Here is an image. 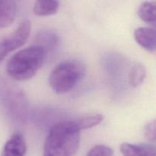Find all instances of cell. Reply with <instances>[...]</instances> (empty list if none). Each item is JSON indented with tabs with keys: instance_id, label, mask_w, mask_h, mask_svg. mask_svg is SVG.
Segmentation results:
<instances>
[{
	"instance_id": "12",
	"label": "cell",
	"mask_w": 156,
	"mask_h": 156,
	"mask_svg": "<svg viewBox=\"0 0 156 156\" xmlns=\"http://www.w3.org/2000/svg\"><path fill=\"white\" fill-rule=\"evenodd\" d=\"M156 2L154 1L143 2L138 9V15L142 21L148 24H155Z\"/></svg>"
},
{
	"instance_id": "4",
	"label": "cell",
	"mask_w": 156,
	"mask_h": 156,
	"mask_svg": "<svg viewBox=\"0 0 156 156\" xmlns=\"http://www.w3.org/2000/svg\"><path fill=\"white\" fill-rule=\"evenodd\" d=\"M31 30V23L23 20L12 33L0 37V63L14 50L22 47L28 39Z\"/></svg>"
},
{
	"instance_id": "16",
	"label": "cell",
	"mask_w": 156,
	"mask_h": 156,
	"mask_svg": "<svg viewBox=\"0 0 156 156\" xmlns=\"http://www.w3.org/2000/svg\"><path fill=\"white\" fill-rule=\"evenodd\" d=\"M155 128V120H152V121L148 122V123L144 126V129H143L145 137L146 138V140H148L150 142H152V143H154V142L155 141L156 139Z\"/></svg>"
},
{
	"instance_id": "8",
	"label": "cell",
	"mask_w": 156,
	"mask_h": 156,
	"mask_svg": "<svg viewBox=\"0 0 156 156\" xmlns=\"http://www.w3.org/2000/svg\"><path fill=\"white\" fill-rule=\"evenodd\" d=\"M120 152L123 156H156L155 147L149 144L122 143Z\"/></svg>"
},
{
	"instance_id": "7",
	"label": "cell",
	"mask_w": 156,
	"mask_h": 156,
	"mask_svg": "<svg viewBox=\"0 0 156 156\" xmlns=\"http://www.w3.org/2000/svg\"><path fill=\"white\" fill-rule=\"evenodd\" d=\"M134 38L137 44L149 52L155 50V30L153 27H140L134 31Z\"/></svg>"
},
{
	"instance_id": "9",
	"label": "cell",
	"mask_w": 156,
	"mask_h": 156,
	"mask_svg": "<svg viewBox=\"0 0 156 156\" xmlns=\"http://www.w3.org/2000/svg\"><path fill=\"white\" fill-rule=\"evenodd\" d=\"M17 15L16 3L11 0L0 1V28L10 26Z\"/></svg>"
},
{
	"instance_id": "13",
	"label": "cell",
	"mask_w": 156,
	"mask_h": 156,
	"mask_svg": "<svg viewBox=\"0 0 156 156\" xmlns=\"http://www.w3.org/2000/svg\"><path fill=\"white\" fill-rule=\"evenodd\" d=\"M146 76V70L141 63H136L131 68L129 73V82L132 87L140 86L144 81Z\"/></svg>"
},
{
	"instance_id": "14",
	"label": "cell",
	"mask_w": 156,
	"mask_h": 156,
	"mask_svg": "<svg viewBox=\"0 0 156 156\" xmlns=\"http://www.w3.org/2000/svg\"><path fill=\"white\" fill-rule=\"evenodd\" d=\"M104 120L102 114H92V115L85 116L79 120H76V126L80 131L90 129L100 124Z\"/></svg>"
},
{
	"instance_id": "10",
	"label": "cell",
	"mask_w": 156,
	"mask_h": 156,
	"mask_svg": "<svg viewBox=\"0 0 156 156\" xmlns=\"http://www.w3.org/2000/svg\"><path fill=\"white\" fill-rule=\"evenodd\" d=\"M59 8V2L54 0H38L34 5L33 12L39 17L55 15Z\"/></svg>"
},
{
	"instance_id": "1",
	"label": "cell",
	"mask_w": 156,
	"mask_h": 156,
	"mask_svg": "<svg viewBox=\"0 0 156 156\" xmlns=\"http://www.w3.org/2000/svg\"><path fill=\"white\" fill-rule=\"evenodd\" d=\"M80 132L76 120L55 123L44 141L43 156H73L79 149Z\"/></svg>"
},
{
	"instance_id": "15",
	"label": "cell",
	"mask_w": 156,
	"mask_h": 156,
	"mask_svg": "<svg viewBox=\"0 0 156 156\" xmlns=\"http://www.w3.org/2000/svg\"><path fill=\"white\" fill-rule=\"evenodd\" d=\"M114 152L111 148L103 144L96 145L90 149L86 156H113Z\"/></svg>"
},
{
	"instance_id": "2",
	"label": "cell",
	"mask_w": 156,
	"mask_h": 156,
	"mask_svg": "<svg viewBox=\"0 0 156 156\" xmlns=\"http://www.w3.org/2000/svg\"><path fill=\"white\" fill-rule=\"evenodd\" d=\"M46 53L42 47L34 44L19 50L6 63L8 76L16 81L31 79L44 64Z\"/></svg>"
},
{
	"instance_id": "5",
	"label": "cell",
	"mask_w": 156,
	"mask_h": 156,
	"mask_svg": "<svg viewBox=\"0 0 156 156\" xmlns=\"http://www.w3.org/2000/svg\"><path fill=\"white\" fill-rule=\"evenodd\" d=\"M2 98L4 99V104L9 112H11L13 117L22 120L25 114L27 101L25 97L21 91H18L15 88H8L5 90Z\"/></svg>"
},
{
	"instance_id": "11",
	"label": "cell",
	"mask_w": 156,
	"mask_h": 156,
	"mask_svg": "<svg viewBox=\"0 0 156 156\" xmlns=\"http://www.w3.org/2000/svg\"><path fill=\"white\" fill-rule=\"evenodd\" d=\"M59 38L53 31L44 30L38 34L35 38L34 45L42 47L46 52L51 50L56 47Z\"/></svg>"
},
{
	"instance_id": "6",
	"label": "cell",
	"mask_w": 156,
	"mask_h": 156,
	"mask_svg": "<svg viewBox=\"0 0 156 156\" xmlns=\"http://www.w3.org/2000/svg\"><path fill=\"white\" fill-rule=\"evenodd\" d=\"M27 144L21 132L13 133L3 146L1 156H25Z\"/></svg>"
},
{
	"instance_id": "3",
	"label": "cell",
	"mask_w": 156,
	"mask_h": 156,
	"mask_svg": "<svg viewBox=\"0 0 156 156\" xmlns=\"http://www.w3.org/2000/svg\"><path fill=\"white\" fill-rule=\"evenodd\" d=\"M86 67L83 62L76 59L62 61L52 70L49 77L50 88L56 94L71 91L83 79Z\"/></svg>"
}]
</instances>
